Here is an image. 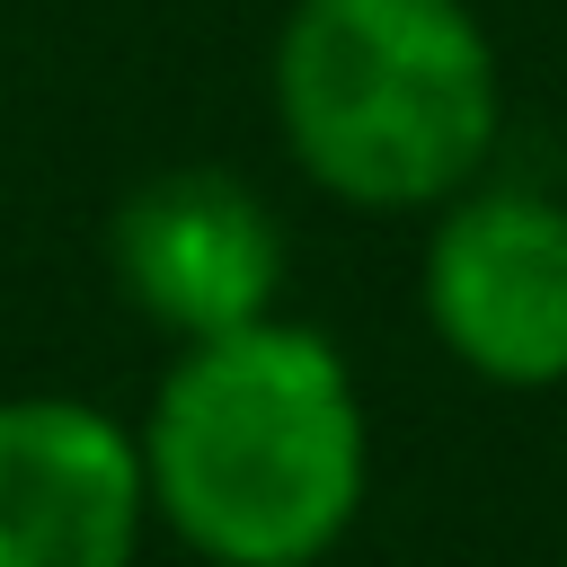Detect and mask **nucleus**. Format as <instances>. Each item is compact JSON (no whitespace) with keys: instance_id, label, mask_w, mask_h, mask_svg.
<instances>
[{"instance_id":"f257e3e1","label":"nucleus","mask_w":567,"mask_h":567,"mask_svg":"<svg viewBox=\"0 0 567 567\" xmlns=\"http://www.w3.org/2000/svg\"><path fill=\"white\" fill-rule=\"evenodd\" d=\"M133 443L151 523L204 567H319L372 496L354 363L284 310L177 346Z\"/></svg>"},{"instance_id":"f03ea898","label":"nucleus","mask_w":567,"mask_h":567,"mask_svg":"<svg viewBox=\"0 0 567 567\" xmlns=\"http://www.w3.org/2000/svg\"><path fill=\"white\" fill-rule=\"evenodd\" d=\"M275 124L301 177L354 213H443L505 133L496 35L470 0H292Z\"/></svg>"},{"instance_id":"7ed1b4c3","label":"nucleus","mask_w":567,"mask_h":567,"mask_svg":"<svg viewBox=\"0 0 567 567\" xmlns=\"http://www.w3.org/2000/svg\"><path fill=\"white\" fill-rule=\"evenodd\" d=\"M425 328L487 390L567 381V204L514 177H478L425 230Z\"/></svg>"},{"instance_id":"20e7f679","label":"nucleus","mask_w":567,"mask_h":567,"mask_svg":"<svg viewBox=\"0 0 567 567\" xmlns=\"http://www.w3.org/2000/svg\"><path fill=\"white\" fill-rule=\"evenodd\" d=\"M284 266V221L239 168H159L106 221V275L124 310H142L177 346L275 319Z\"/></svg>"},{"instance_id":"39448f33","label":"nucleus","mask_w":567,"mask_h":567,"mask_svg":"<svg viewBox=\"0 0 567 567\" xmlns=\"http://www.w3.org/2000/svg\"><path fill=\"white\" fill-rule=\"evenodd\" d=\"M151 532L142 443L71 390L0 399V567H133Z\"/></svg>"},{"instance_id":"423d86ee","label":"nucleus","mask_w":567,"mask_h":567,"mask_svg":"<svg viewBox=\"0 0 567 567\" xmlns=\"http://www.w3.org/2000/svg\"><path fill=\"white\" fill-rule=\"evenodd\" d=\"M558 567H567V558H558Z\"/></svg>"}]
</instances>
